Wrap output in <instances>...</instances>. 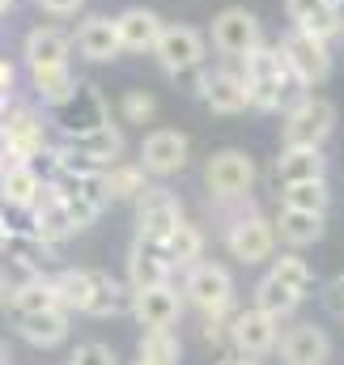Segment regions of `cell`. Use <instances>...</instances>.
Returning <instances> with one entry per match:
<instances>
[{
    "instance_id": "obj_1",
    "label": "cell",
    "mask_w": 344,
    "mask_h": 365,
    "mask_svg": "<svg viewBox=\"0 0 344 365\" xmlns=\"http://www.w3.org/2000/svg\"><path fill=\"white\" fill-rule=\"evenodd\" d=\"M238 64H243L247 90H251V110H268V115L272 110H289L306 93V86L293 77L280 43H259L256 51L247 60H238Z\"/></svg>"
},
{
    "instance_id": "obj_2",
    "label": "cell",
    "mask_w": 344,
    "mask_h": 365,
    "mask_svg": "<svg viewBox=\"0 0 344 365\" xmlns=\"http://www.w3.org/2000/svg\"><path fill=\"white\" fill-rule=\"evenodd\" d=\"M336 132V106L328 98L302 93L285 115H280V145L285 149H323L328 136Z\"/></svg>"
},
{
    "instance_id": "obj_3",
    "label": "cell",
    "mask_w": 344,
    "mask_h": 365,
    "mask_svg": "<svg viewBox=\"0 0 344 365\" xmlns=\"http://www.w3.org/2000/svg\"><path fill=\"white\" fill-rule=\"evenodd\" d=\"M153 60H158V68H162L166 77L187 81L191 73L208 68V38H204L196 26H187V21H166L162 38H158V47H153Z\"/></svg>"
},
{
    "instance_id": "obj_4",
    "label": "cell",
    "mask_w": 344,
    "mask_h": 365,
    "mask_svg": "<svg viewBox=\"0 0 344 365\" xmlns=\"http://www.w3.org/2000/svg\"><path fill=\"white\" fill-rule=\"evenodd\" d=\"M256 158L243 153V149H221L204 162V187H208V200L213 204H226V200H247L256 191Z\"/></svg>"
},
{
    "instance_id": "obj_5",
    "label": "cell",
    "mask_w": 344,
    "mask_h": 365,
    "mask_svg": "<svg viewBox=\"0 0 344 365\" xmlns=\"http://www.w3.org/2000/svg\"><path fill=\"white\" fill-rule=\"evenodd\" d=\"M221 238H226V251H230L238 264H247V268L272 264V255H276V221H268L256 204H251L238 221H230V225L221 230Z\"/></svg>"
},
{
    "instance_id": "obj_6",
    "label": "cell",
    "mask_w": 344,
    "mask_h": 365,
    "mask_svg": "<svg viewBox=\"0 0 344 365\" xmlns=\"http://www.w3.org/2000/svg\"><path fill=\"white\" fill-rule=\"evenodd\" d=\"M183 297L200 314H234V276H230L226 264L200 259L183 276Z\"/></svg>"
},
{
    "instance_id": "obj_7",
    "label": "cell",
    "mask_w": 344,
    "mask_h": 365,
    "mask_svg": "<svg viewBox=\"0 0 344 365\" xmlns=\"http://www.w3.org/2000/svg\"><path fill=\"white\" fill-rule=\"evenodd\" d=\"M280 51H285L293 77H298L306 90H315V86H323V81L332 77V43H328V38L289 26V30L280 34Z\"/></svg>"
},
{
    "instance_id": "obj_8",
    "label": "cell",
    "mask_w": 344,
    "mask_h": 365,
    "mask_svg": "<svg viewBox=\"0 0 344 365\" xmlns=\"http://www.w3.org/2000/svg\"><path fill=\"white\" fill-rule=\"evenodd\" d=\"M208 38H213V51H217V56H226V60L238 64V60H247L259 43H263V30H259V17L251 9L230 4V9H221V13L213 17Z\"/></svg>"
},
{
    "instance_id": "obj_9",
    "label": "cell",
    "mask_w": 344,
    "mask_h": 365,
    "mask_svg": "<svg viewBox=\"0 0 344 365\" xmlns=\"http://www.w3.org/2000/svg\"><path fill=\"white\" fill-rule=\"evenodd\" d=\"M280 344V319L259 310L256 302L247 310H234L230 314V353H243V357H256L263 361L268 353H276Z\"/></svg>"
},
{
    "instance_id": "obj_10",
    "label": "cell",
    "mask_w": 344,
    "mask_h": 365,
    "mask_svg": "<svg viewBox=\"0 0 344 365\" xmlns=\"http://www.w3.org/2000/svg\"><path fill=\"white\" fill-rule=\"evenodd\" d=\"M187 158H191V140L178 128H153L141 140V149H136V162L149 170V179H174V175H183Z\"/></svg>"
},
{
    "instance_id": "obj_11",
    "label": "cell",
    "mask_w": 344,
    "mask_h": 365,
    "mask_svg": "<svg viewBox=\"0 0 344 365\" xmlns=\"http://www.w3.org/2000/svg\"><path fill=\"white\" fill-rule=\"evenodd\" d=\"M178 221H183V204H178V195L171 187L153 182L136 200V238H149V242L166 247V238L178 230Z\"/></svg>"
},
{
    "instance_id": "obj_12",
    "label": "cell",
    "mask_w": 344,
    "mask_h": 365,
    "mask_svg": "<svg viewBox=\"0 0 344 365\" xmlns=\"http://www.w3.org/2000/svg\"><path fill=\"white\" fill-rule=\"evenodd\" d=\"M51 182H56V191L64 195V204H69L77 230H89V225L106 212V204H111L106 175H56Z\"/></svg>"
},
{
    "instance_id": "obj_13",
    "label": "cell",
    "mask_w": 344,
    "mask_h": 365,
    "mask_svg": "<svg viewBox=\"0 0 344 365\" xmlns=\"http://www.w3.org/2000/svg\"><path fill=\"white\" fill-rule=\"evenodd\" d=\"M51 123L60 128V136H77V132H89V128L111 123V106H106V98H102L98 86L81 81L77 93H73L69 102L51 106Z\"/></svg>"
},
{
    "instance_id": "obj_14",
    "label": "cell",
    "mask_w": 344,
    "mask_h": 365,
    "mask_svg": "<svg viewBox=\"0 0 344 365\" xmlns=\"http://www.w3.org/2000/svg\"><path fill=\"white\" fill-rule=\"evenodd\" d=\"M276 357L280 365H332V336L315 327L310 319H298L280 331Z\"/></svg>"
},
{
    "instance_id": "obj_15",
    "label": "cell",
    "mask_w": 344,
    "mask_h": 365,
    "mask_svg": "<svg viewBox=\"0 0 344 365\" xmlns=\"http://www.w3.org/2000/svg\"><path fill=\"white\" fill-rule=\"evenodd\" d=\"M204 106L213 110V115H243L247 106H251V90H247V77H243V64H221V68H208V77H204Z\"/></svg>"
},
{
    "instance_id": "obj_16",
    "label": "cell",
    "mask_w": 344,
    "mask_h": 365,
    "mask_svg": "<svg viewBox=\"0 0 344 365\" xmlns=\"http://www.w3.org/2000/svg\"><path fill=\"white\" fill-rule=\"evenodd\" d=\"M73 43H77V56L89 64H111L123 56V43H119V26L115 17L106 13H89L86 21L73 30Z\"/></svg>"
},
{
    "instance_id": "obj_17",
    "label": "cell",
    "mask_w": 344,
    "mask_h": 365,
    "mask_svg": "<svg viewBox=\"0 0 344 365\" xmlns=\"http://www.w3.org/2000/svg\"><path fill=\"white\" fill-rule=\"evenodd\" d=\"M30 234H39V238L51 242V247H60L64 238L81 234L77 221H73V212H69V204H64V195L56 191V182H47V191H43L39 204L30 208Z\"/></svg>"
},
{
    "instance_id": "obj_18",
    "label": "cell",
    "mask_w": 344,
    "mask_h": 365,
    "mask_svg": "<svg viewBox=\"0 0 344 365\" xmlns=\"http://www.w3.org/2000/svg\"><path fill=\"white\" fill-rule=\"evenodd\" d=\"M13 331L30 349H60L73 331V310L51 306V310H39V314H13Z\"/></svg>"
},
{
    "instance_id": "obj_19",
    "label": "cell",
    "mask_w": 344,
    "mask_h": 365,
    "mask_svg": "<svg viewBox=\"0 0 344 365\" xmlns=\"http://www.w3.org/2000/svg\"><path fill=\"white\" fill-rule=\"evenodd\" d=\"M73 34L60 30V26H34L26 30L21 38V56H26V68H51V64H69L73 60Z\"/></svg>"
},
{
    "instance_id": "obj_20",
    "label": "cell",
    "mask_w": 344,
    "mask_h": 365,
    "mask_svg": "<svg viewBox=\"0 0 344 365\" xmlns=\"http://www.w3.org/2000/svg\"><path fill=\"white\" fill-rule=\"evenodd\" d=\"M115 26H119V43H123V51H132V56L153 51L158 38H162V30H166L162 13H153V9H145V4H132V9L115 13Z\"/></svg>"
},
{
    "instance_id": "obj_21",
    "label": "cell",
    "mask_w": 344,
    "mask_h": 365,
    "mask_svg": "<svg viewBox=\"0 0 344 365\" xmlns=\"http://www.w3.org/2000/svg\"><path fill=\"white\" fill-rule=\"evenodd\" d=\"M174 264L166 259V247L149 242V238H136L132 251H128V284L132 289H158V284H171Z\"/></svg>"
},
{
    "instance_id": "obj_22",
    "label": "cell",
    "mask_w": 344,
    "mask_h": 365,
    "mask_svg": "<svg viewBox=\"0 0 344 365\" xmlns=\"http://www.w3.org/2000/svg\"><path fill=\"white\" fill-rule=\"evenodd\" d=\"M47 182L51 179H43L34 162H9L4 175H0V204L30 212V208L39 204V195L47 191Z\"/></svg>"
},
{
    "instance_id": "obj_23",
    "label": "cell",
    "mask_w": 344,
    "mask_h": 365,
    "mask_svg": "<svg viewBox=\"0 0 344 365\" xmlns=\"http://www.w3.org/2000/svg\"><path fill=\"white\" fill-rule=\"evenodd\" d=\"M183 314V297L174 284H158V289H136L132 297V319L141 327H174Z\"/></svg>"
},
{
    "instance_id": "obj_24",
    "label": "cell",
    "mask_w": 344,
    "mask_h": 365,
    "mask_svg": "<svg viewBox=\"0 0 344 365\" xmlns=\"http://www.w3.org/2000/svg\"><path fill=\"white\" fill-rule=\"evenodd\" d=\"M285 17L298 26V30H310L319 38H340L344 34V13L323 4V0H285Z\"/></svg>"
},
{
    "instance_id": "obj_25",
    "label": "cell",
    "mask_w": 344,
    "mask_h": 365,
    "mask_svg": "<svg viewBox=\"0 0 344 365\" xmlns=\"http://www.w3.org/2000/svg\"><path fill=\"white\" fill-rule=\"evenodd\" d=\"M276 221V238L289 247V251H302V247H315L328 230V212H302V208H285L272 217Z\"/></svg>"
},
{
    "instance_id": "obj_26",
    "label": "cell",
    "mask_w": 344,
    "mask_h": 365,
    "mask_svg": "<svg viewBox=\"0 0 344 365\" xmlns=\"http://www.w3.org/2000/svg\"><path fill=\"white\" fill-rule=\"evenodd\" d=\"M306 179H328V158L323 149H285L280 145V158H276V182H306Z\"/></svg>"
},
{
    "instance_id": "obj_27",
    "label": "cell",
    "mask_w": 344,
    "mask_h": 365,
    "mask_svg": "<svg viewBox=\"0 0 344 365\" xmlns=\"http://www.w3.org/2000/svg\"><path fill=\"white\" fill-rule=\"evenodd\" d=\"M30 86H34V93H39V102L51 110V106L69 102L81 81H77L73 64H51V68H30Z\"/></svg>"
},
{
    "instance_id": "obj_28",
    "label": "cell",
    "mask_w": 344,
    "mask_h": 365,
    "mask_svg": "<svg viewBox=\"0 0 344 365\" xmlns=\"http://www.w3.org/2000/svg\"><path fill=\"white\" fill-rule=\"evenodd\" d=\"M51 280H56L60 306L73 310V314H86L89 293H93V284H98V268H60V272H51Z\"/></svg>"
},
{
    "instance_id": "obj_29",
    "label": "cell",
    "mask_w": 344,
    "mask_h": 365,
    "mask_svg": "<svg viewBox=\"0 0 344 365\" xmlns=\"http://www.w3.org/2000/svg\"><path fill=\"white\" fill-rule=\"evenodd\" d=\"M256 302L259 310H268V314H276V319H289L298 306H302V293L293 289V284H285L280 276H259V284H256Z\"/></svg>"
},
{
    "instance_id": "obj_30",
    "label": "cell",
    "mask_w": 344,
    "mask_h": 365,
    "mask_svg": "<svg viewBox=\"0 0 344 365\" xmlns=\"http://www.w3.org/2000/svg\"><path fill=\"white\" fill-rule=\"evenodd\" d=\"M136 357H145L149 365H178L183 361V340L174 336V327H145Z\"/></svg>"
},
{
    "instance_id": "obj_31",
    "label": "cell",
    "mask_w": 344,
    "mask_h": 365,
    "mask_svg": "<svg viewBox=\"0 0 344 365\" xmlns=\"http://www.w3.org/2000/svg\"><path fill=\"white\" fill-rule=\"evenodd\" d=\"M166 259L174 268H191V264L204 259V230L196 221H187V217L178 221V230L166 238Z\"/></svg>"
},
{
    "instance_id": "obj_32",
    "label": "cell",
    "mask_w": 344,
    "mask_h": 365,
    "mask_svg": "<svg viewBox=\"0 0 344 365\" xmlns=\"http://www.w3.org/2000/svg\"><path fill=\"white\" fill-rule=\"evenodd\" d=\"M280 204L285 208H302V212H328L332 208V187H328V179L285 182L280 187Z\"/></svg>"
},
{
    "instance_id": "obj_33",
    "label": "cell",
    "mask_w": 344,
    "mask_h": 365,
    "mask_svg": "<svg viewBox=\"0 0 344 365\" xmlns=\"http://www.w3.org/2000/svg\"><path fill=\"white\" fill-rule=\"evenodd\" d=\"M60 306V293H56V280L47 276H30L17 284V297H13V314H39V310H51Z\"/></svg>"
},
{
    "instance_id": "obj_34",
    "label": "cell",
    "mask_w": 344,
    "mask_h": 365,
    "mask_svg": "<svg viewBox=\"0 0 344 365\" xmlns=\"http://www.w3.org/2000/svg\"><path fill=\"white\" fill-rule=\"evenodd\" d=\"M106 187H111V200H132L136 204L153 182H149V170L141 162H115L106 170Z\"/></svg>"
},
{
    "instance_id": "obj_35",
    "label": "cell",
    "mask_w": 344,
    "mask_h": 365,
    "mask_svg": "<svg viewBox=\"0 0 344 365\" xmlns=\"http://www.w3.org/2000/svg\"><path fill=\"white\" fill-rule=\"evenodd\" d=\"M272 276H280L285 284H293L302 297L310 293V284H315V272H310V264L298 255V251H280V255H272V268H268Z\"/></svg>"
},
{
    "instance_id": "obj_36",
    "label": "cell",
    "mask_w": 344,
    "mask_h": 365,
    "mask_svg": "<svg viewBox=\"0 0 344 365\" xmlns=\"http://www.w3.org/2000/svg\"><path fill=\"white\" fill-rule=\"evenodd\" d=\"M30 276H47V272H30L26 264H17L13 255L0 259V314H13V297H17V284L30 280Z\"/></svg>"
},
{
    "instance_id": "obj_37",
    "label": "cell",
    "mask_w": 344,
    "mask_h": 365,
    "mask_svg": "<svg viewBox=\"0 0 344 365\" xmlns=\"http://www.w3.org/2000/svg\"><path fill=\"white\" fill-rule=\"evenodd\" d=\"M158 115V98L149 90H128L119 98V119L123 123H149Z\"/></svg>"
},
{
    "instance_id": "obj_38",
    "label": "cell",
    "mask_w": 344,
    "mask_h": 365,
    "mask_svg": "<svg viewBox=\"0 0 344 365\" xmlns=\"http://www.w3.org/2000/svg\"><path fill=\"white\" fill-rule=\"evenodd\" d=\"M69 365H119V353L111 344H102V340H86V344L73 349Z\"/></svg>"
},
{
    "instance_id": "obj_39",
    "label": "cell",
    "mask_w": 344,
    "mask_h": 365,
    "mask_svg": "<svg viewBox=\"0 0 344 365\" xmlns=\"http://www.w3.org/2000/svg\"><path fill=\"white\" fill-rule=\"evenodd\" d=\"M319 302H323V310H328V314H336V319H344V272L336 276V280H328V284H323Z\"/></svg>"
},
{
    "instance_id": "obj_40",
    "label": "cell",
    "mask_w": 344,
    "mask_h": 365,
    "mask_svg": "<svg viewBox=\"0 0 344 365\" xmlns=\"http://www.w3.org/2000/svg\"><path fill=\"white\" fill-rule=\"evenodd\" d=\"M34 4H39L47 17H77L89 0H34Z\"/></svg>"
},
{
    "instance_id": "obj_41",
    "label": "cell",
    "mask_w": 344,
    "mask_h": 365,
    "mask_svg": "<svg viewBox=\"0 0 344 365\" xmlns=\"http://www.w3.org/2000/svg\"><path fill=\"white\" fill-rule=\"evenodd\" d=\"M13 81H17V68L0 56V102H9V98H13Z\"/></svg>"
},
{
    "instance_id": "obj_42",
    "label": "cell",
    "mask_w": 344,
    "mask_h": 365,
    "mask_svg": "<svg viewBox=\"0 0 344 365\" xmlns=\"http://www.w3.org/2000/svg\"><path fill=\"white\" fill-rule=\"evenodd\" d=\"M13 242H17V230L9 225V217L0 212V255H9L13 251Z\"/></svg>"
},
{
    "instance_id": "obj_43",
    "label": "cell",
    "mask_w": 344,
    "mask_h": 365,
    "mask_svg": "<svg viewBox=\"0 0 344 365\" xmlns=\"http://www.w3.org/2000/svg\"><path fill=\"white\" fill-rule=\"evenodd\" d=\"M217 365H259V361H256V357H243V353H226Z\"/></svg>"
},
{
    "instance_id": "obj_44",
    "label": "cell",
    "mask_w": 344,
    "mask_h": 365,
    "mask_svg": "<svg viewBox=\"0 0 344 365\" xmlns=\"http://www.w3.org/2000/svg\"><path fill=\"white\" fill-rule=\"evenodd\" d=\"M9 9H13V0H0V17H4V13H9Z\"/></svg>"
},
{
    "instance_id": "obj_45",
    "label": "cell",
    "mask_w": 344,
    "mask_h": 365,
    "mask_svg": "<svg viewBox=\"0 0 344 365\" xmlns=\"http://www.w3.org/2000/svg\"><path fill=\"white\" fill-rule=\"evenodd\" d=\"M4 166H9V158H4V149H0V175H4Z\"/></svg>"
},
{
    "instance_id": "obj_46",
    "label": "cell",
    "mask_w": 344,
    "mask_h": 365,
    "mask_svg": "<svg viewBox=\"0 0 344 365\" xmlns=\"http://www.w3.org/2000/svg\"><path fill=\"white\" fill-rule=\"evenodd\" d=\"M323 4H332V9H344V0H323Z\"/></svg>"
},
{
    "instance_id": "obj_47",
    "label": "cell",
    "mask_w": 344,
    "mask_h": 365,
    "mask_svg": "<svg viewBox=\"0 0 344 365\" xmlns=\"http://www.w3.org/2000/svg\"><path fill=\"white\" fill-rule=\"evenodd\" d=\"M132 365H149V361H145V357H136V361H132Z\"/></svg>"
}]
</instances>
